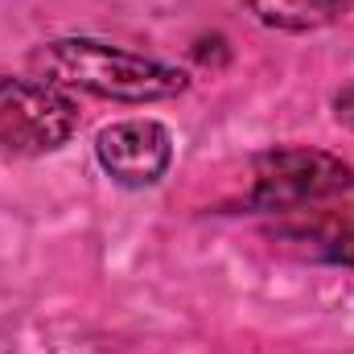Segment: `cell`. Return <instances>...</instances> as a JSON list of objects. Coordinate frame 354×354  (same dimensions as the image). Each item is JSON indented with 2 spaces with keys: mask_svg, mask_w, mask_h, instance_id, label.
Here are the masks:
<instances>
[{
  "mask_svg": "<svg viewBox=\"0 0 354 354\" xmlns=\"http://www.w3.org/2000/svg\"><path fill=\"white\" fill-rule=\"evenodd\" d=\"M33 75L62 91H87L115 103H161L189 87V75L161 58L120 50L99 37H54L29 58Z\"/></svg>",
  "mask_w": 354,
  "mask_h": 354,
  "instance_id": "cell-1",
  "label": "cell"
},
{
  "mask_svg": "<svg viewBox=\"0 0 354 354\" xmlns=\"http://www.w3.org/2000/svg\"><path fill=\"white\" fill-rule=\"evenodd\" d=\"M79 132L75 95L46 79L0 75V145L17 157L58 153Z\"/></svg>",
  "mask_w": 354,
  "mask_h": 354,
  "instance_id": "cell-2",
  "label": "cell"
},
{
  "mask_svg": "<svg viewBox=\"0 0 354 354\" xmlns=\"http://www.w3.org/2000/svg\"><path fill=\"white\" fill-rule=\"evenodd\" d=\"M354 185V169L322 149H272L252 169V206L260 210H305L342 198Z\"/></svg>",
  "mask_w": 354,
  "mask_h": 354,
  "instance_id": "cell-3",
  "label": "cell"
},
{
  "mask_svg": "<svg viewBox=\"0 0 354 354\" xmlns=\"http://www.w3.org/2000/svg\"><path fill=\"white\" fill-rule=\"evenodd\" d=\"M103 174L124 189H149L174 165V132L157 120H120L95 136Z\"/></svg>",
  "mask_w": 354,
  "mask_h": 354,
  "instance_id": "cell-4",
  "label": "cell"
},
{
  "mask_svg": "<svg viewBox=\"0 0 354 354\" xmlns=\"http://www.w3.org/2000/svg\"><path fill=\"white\" fill-rule=\"evenodd\" d=\"M252 17L280 33H309L346 12V0H248Z\"/></svg>",
  "mask_w": 354,
  "mask_h": 354,
  "instance_id": "cell-5",
  "label": "cell"
},
{
  "mask_svg": "<svg viewBox=\"0 0 354 354\" xmlns=\"http://www.w3.org/2000/svg\"><path fill=\"white\" fill-rule=\"evenodd\" d=\"M284 235L297 239V243H313V252L326 256V260L354 264V210H346V214H326V218H317L309 227L297 223Z\"/></svg>",
  "mask_w": 354,
  "mask_h": 354,
  "instance_id": "cell-6",
  "label": "cell"
}]
</instances>
